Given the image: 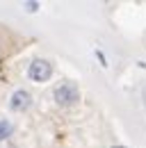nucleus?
Wrapping results in <instances>:
<instances>
[{"label":"nucleus","instance_id":"7","mask_svg":"<svg viewBox=\"0 0 146 148\" xmlns=\"http://www.w3.org/2000/svg\"><path fill=\"white\" fill-rule=\"evenodd\" d=\"M142 96H144V100H146V89H144V93H142Z\"/></svg>","mask_w":146,"mask_h":148},{"label":"nucleus","instance_id":"8","mask_svg":"<svg viewBox=\"0 0 146 148\" xmlns=\"http://www.w3.org/2000/svg\"><path fill=\"white\" fill-rule=\"evenodd\" d=\"M112 148H126V146H112Z\"/></svg>","mask_w":146,"mask_h":148},{"label":"nucleus","instance_id":"1","mask_svg":"<svg viewBox=\"0 0 146 148\" xmlns=\"http://www.w3.org/2000/svg\"><path fill=\"white\" fill-rule=\"evenodd\" d=\"M78 98H80V93H78V87H75L73 82H62V84L55 89V100H57V105H62V107L73 105Z\"/></svg>","mask_w":146,"mask_h":148},{"label":"nucleus","instance_id":"5","mask_svg":"<svg viewBox=\"0 0 146 148\" xmlns=\"http://www.w3.org/2000/svg\"><path fill=\"white\" fill-rule=\"evenodd\" d=\"M25 7H28V9H30V12H34L36 7H39V2H25Z\"/></svg>","mask_w":146,"mask_h":148},{"label":"nucleus","instance_id":"6","mask_svg":"<svg viewBox=\"0 0 146 148\" xmlns=\"http://www.w3.org/2000/svg\"><path fill=\"white\" fill-rule=\"evenodd\" d=\"M96 57L101 59V64H103V66H107V62H105V57H103V53H101V50H96Z\"/></svg>","mask_w":146,"mask_h":148},{"label":"nucleus","instance_id":"4","mask_svg":"<svg viewBox=\"0 0 146 148\" xmlns=\"http://www.w3.org/2000/svg\"><path fill=\"white\" fill-rule=\"evenodd\" d=\"M12 132H14V125L9 123V121H0V141L2 139H7V137H12Z\"/></svg>","mask_w":146,"mask_h":148},{"label":"nucleus","instance_id":"3","mask_svg":"<svg viewBox=\"0 0 146 148\" xmlns=\"http://www.w3.org/2000/svg\"><path fill=\"white\" fill-rule=\"evenodd\" d=\"M30 103H32V98H30V93L23 91V89H18V91H14V96H12V100H9V107L14 112H23L30 107Z\"/></svg>","mask_w":146,"mask_h":148},{"label":"nucleus","instance_id":"2","mask_svg":"<svg viewBox=\"0 0 146 148\" xmlns=\"http://www.w3.org/2000/svg\"><path fill=\"white\" fill-rule=\"evenodd\" d=\"M28 73H30V77H32L34 82H46V80L53 75V66H50V62H46V59H34V62L30 64Z\"/></svg>","mask_w":146,"mask_h":148}]
</instances>
